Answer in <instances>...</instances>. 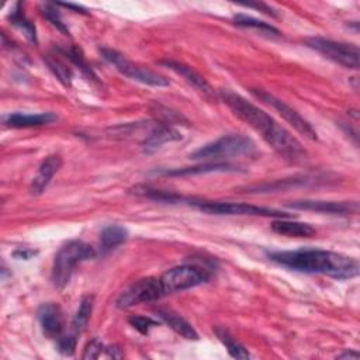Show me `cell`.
Listing matches in <instances>:
<instances>
[{"label": "cell", "mask_w": 360, "mask_h": 360, "mask_svg": "<svg viewBox=\"0 0 360 360\" xmlns=\"http://www.w3.org/2000/svg\"><path fill=\"white\" fill-rule=\"evenodd\" d=\"M47 64L50 66V69L54 72V75L59 79V82L65 86H71L72 82V72L66 68V65L64 62H61L59 59H57L55 57H48L47 58Z\"/></svg>", "instance_id": "484cf974"}, {"label": "cell", "mask_w": 360, "mask_h": 360, "mask_svg": "<svg viewBox=\"0 0 360 360\" xmlns=\"http://www.w3.org/2000/svg\"><path fill=\"white\" fill-rule=\"evenodd\" d=\"M257 152L255 143L239 134L224 136L214 143L206 144L204 147L199 148L196 152L190 155L192 159H224V158H233V157H244V155H254Z\"/></svg>", "instance_id": "277c9868"}, {"label": "cell", "mask_w": 360, "mask_h": 360, "mask_svg": "<svg viewBox=\"0 0 360 360\" xmlns=\"http://www.w3.org/2000/svg\"><path fill=\"white\" fill-rule=\"evenodd\" d=\"M272 229L280 235L293 236V238H311L315 235V228L307 222L287 221V219H276L272 224Z\"/></svg>", "instance_id": "d6986e66"}, {"label": "cell", "mask_w": 360, "mask_h": 360, "mask_svg": "<svg viewBox=\"0 0 360 360\" xmlns=\"http://www.w3.org/2000/svg\"><path fill=\"white\" fill-rule=\"evenodd\" d=\"M9 19H10L12 24H15L19 30H22V31L24 33V36H26L31 43L37 44V31H36V27H34V24H33L30 20H27L26 15H24L23 10H22V5H20V3H17V5L15 6V9L12 10Z\"/></svg>", "instance_id": "cb8c5ba5"}, {"label": "cell", "mask_w": 360, "mask_h": 360, "mask_svg": "<svg viewBox=\"0 0 360 360\" xmlns=\"http://www.w3.org/2000/svg\"><path fill=\"white\" fill-rule=\"evenodd\" d=\"M36 255H37V251H33V250H29V248H20V250L13 252V257L16 259H24V261H29Z\"/></svg>", "instance_id": "4dcf8cb0"}, {"label": "cell", "mask_w": 360, "mask_h": 360, "mask_svg": "<svg viewBox=\"0 0 360 360\" xmlns=\"http://www.w3.org/2000/svg\"><path fill=\"white\" fill-rule=\"evenodd\" d=\"M58 6H64V8H66V9H72V10H73V12H76V13H86L83 8L76 6V5H71V3H58Z\"/></svg>", "instance_id": "836d02e7"}, {"label": "cell", "mask_w": 360, "mask_h": 360, "mask_svg": "<svg viewBox=\"0 0 360 360\" xmlns=\"http://www.w3.org/2000/svg\"><path fill=\"white\" fill-rule=\"evenodd\" d=\"M100 52H101V57L110 65H113L120 73L124 75L126 78H129L131 80L140 82V83L147 85V86H155V87L169 86V80L165 76H162L159 73H155V72L130 61L122 52H118V51L111 50V48H101Z\"/></svg>", "instance_id": "8992f818"}, {"label": "cell", "mask_w": 360, "mask_h": 360, "mask_svg": "<svg viewBox=\"0 0 360 360\" xmlns=\"http://www.w3.org/2000/svg\"><path fill=\"white\" fill-rule=\"evenodd\" d=\"M235 168L229 164L222 162H214V164H206L194 168H183V169H172V171H162L161 175L165 176H189V175H201V173H210V172H226L233 171Z\"/></svg>", "instance_id": "ffe728a7"}, {"label": "cell", "mask_w": 360, "mask_h": 360, "mask_svg": "<svg viewBox=\"0 0 360 360\" xmlns=\"http://www.w3.org/2000/svg\"><path fill=\"white\" fill-rule=\"evenodd\" d=\"M129 238V232L124 226L122 225H108L106 226L101 233H100V241H99V248L100 252L108 254L117 247L123 245Z\"/></svg>", "instance_id": "2e32d148"}, {"label": "cell", "mask_w": 360, "mask_h": 360, "mask_svg": "<svg viewBox=\"0 0 360 360\" xmlns=\"http://www.w3.org/2000/svg\"><path fill=\"white\" fill-rule=\"evenodd\" d=\"M57 5H51V3H47L44 8H43V15L44 17L54 26L57 27V30H59L64 36H69V30L68 27L65 26L58 9Z\"/></svg>", "instance_id": "4316f807"}, {"label": "cell", "mask_w": 360, "mask_h": 360, "mask_svg": "<svg viewBox=\"0 0 360 360\" xmlns=\"http://www.w3.org/2000/svg\"><path fill=\"white\" fill-rule=\"evenodd\" d=\"M219 97L239 120H243L247 126L261 134L280 157L290 162H301L305 159L307 152L301 143L266 111L229 89L219 90Z\"/></svg>", "instance_id": "6da1fadb"}, {"label": "cell", "mask_w": 360, "mask_h": 360, "mask_svg": "<svg viewBox=\"0 0 360 360\" xmlns=\"http://www.w3.org/2000/svg\"><path fill=\"white\" fill-rule=\"evenodd\" d=\"M182 140V136L179 131H176L172 127L168 126H161L157 127L143 143V148L145 152H154L158 148H161L166 143L172 141H179Z\"/></svg>", "instance_id": "ac0fdd59"}, {"label": "cell", "mask_w": 360, "mask_h": 360, "mask_svg": "<svg viewBox=\"0 0 360 360\" xmlns=\"http://www.w3.org/2000/svg\"><path fill=\"white\" fill-rule=\"evenodd\" d=\"M106 352H107V356L113 357V359H122L124 356L123 350L120 349L118 346H110V347L106 349Z\"/></svg>", "instance_id": "d6a6232c"}, {"label": "cell", "mask_w": 360, "mask_h": 360, "mask_svg": "<svg viewBox=\"0 0 360 360\" xmlns=\"http://www.w3.org/2000/svg\"><path fill=\"white\" fill-rule=\"evenodd\" d=\"M252 94L258 99H261L264 103H266L268 106H271L273 110H276L286 122L297 131L300 133L301 136H304L305 138L311 140V141H317L318 137H317V131L312 129V126L307 122V120L300 114L297 113L293 107H290L287 103H285L283 100L275 97L273 94L271 93H266L264 90H259V89H252L251 90Z\"/></svg>", "instance_id": "30bf717a"}, {"label": "cell", "mask_w": 360, "mask_h": 360, "mask_svg": "<svg viewBox=\"0 0 360 360\" xmlns=\"http://www.w3.org/2000/svg\"><path fill=\"white\" fill-rule=\"evenodd\" d=\"M59 52H61L62 55H65L69 61H72L75 65H78V66L80 68V71H82L89 79H92V80H96V79H97L96 75L93 73L92 68L86 64L83 55L80 54V51H79L78 48L72 47V48H69V50H59Z\"/></svg>", "instance_id": "d4e9b609"}, {"label": "cell", "mask_w": 360, "mask_h": 360, "mask_svg": "<svg viewBox=\"0 0 360 360\" xmlns=\"http://www.w3.org/2000/svg\"><path fill=\"white\" fill-rule=\"evenodd\" d=\"M94 257H96L94 248L83 241H71L65 244L58 251L54 259V266L51 273L52 285L57 289H64L69 283L75 268L79 264L87 259H92Z\"/></svg>", "instance_id": "3957f363"}, {"label": "cell", "mask_w": 360, "mask_h": 360, "mask_svg": "<svg viewBox=\"0 0 360 360\" xmlns=\"http://www.w3.org/2000/svg\"><path fill=\"white\" fill-rule=\"evenodd\" d=\"M57 115L52 113H10L3 117V123L10 129H31L54 123Z\"/></svg>", "instance_id": "4fadbf2b"}, {"label": "cell", "mask_w": 360, "mask_h": 360, "mask_svg": "<svg viewBox=\"0 0 360 360\" xmlns=\"http://www.w3.org/2000/svg\"><path fill=\"white\" fill-rule=\"evenodd\" d=\"M93 304H94V297L93 296H87V297L82 298V301L79 304V308H78V311H76V314L72 319V325H71L72 326V333L79 336L86 329V326L90 321V317H92V312H93Z\"/></svg>", "instance_id": "44dd1931"}, {"label": "cell", "mask_w": 360, "mask_h": 360, "mask_svg": "<svg viewBox=\"0 0 360 360\" xmlns=\"http://www.w3.org/2000/svg\"><path fill=\"white\" fill-rule=\"evenodd\" d=\"M247 8H254V9H259V10H262L264 13H266V15H269V16H272V17H278V13L271 8V6H268V5H264V3H257V5H245Z\"/></svg>", "instance_id": "1f68e13d"}, {"label": "cell", "mask_w": 360, "mask_h": 360, "mask_svg": "<svg viewBox=\"0 0 360 360\" xmlns=\"http://www.w3.org/2000/svg\"><path fill=\"white\" fill-rule=\"evenodd\" d=\"M211 275L206 268L197 265H180L166 271L161 278L165 294L185 291L201 286L210 280Z\"/></svg>", "instance_id": "52a82bcc"}, {"label": "cell", "mask_w": 360, "mask_h": 360, "mask_svg": "<svg viewBox=\"0 0 360 360\" xmlns=\"http://www.w3.org/2000/svg\"><path fill=\"white\" fill-rule=\"evenodd\" d=\"M214 332L232 357H235V359H250L251 357V353L247 350V347L239 343L225 328H215Z\"/></svg>", "instance_id": "603a6c76"}, {"label": "cell", "mask_w": 360, "mask_h": 360, "mask_svg": "<svg viewBox=\"0 0 360 360\" xmlns=\"http://www.w3.org/2000/svg\"><path fill=\"white\" fill-rule=\"evenodd\" d=\"M157 315L166 324L169 325L176 333H179L180 336L189 339V340H197L199 335L196 332V329L185 319L182 318L179 314H176L172 310H165L161 308L157 311Z\"/></svg>", "instance_id": "e0dca14e"}, {"label": "cell", "mask_w": 360, "mask_h": 360, "mask_svg": "<svg viewBox=\"0 0 360 360\" xmlns=\"http://www.w3.org/2000/svg\"><path fill=\"white\" fill-rule=\"evenodd\" d=\"M162 283L158 278H144L133 283L115 301L118 308H131L140 304H148L165 297Z\"/></svg>", "instance_id": "9c48e42d"}, {"label": "cell", "mask_w": 360, "mask_h": 360, "mask_svg": "<svg viewBox=\"0 0 360 360\" xmlns=\"http://www.w3.org/2000/svg\"><path fill=\"white\" fill-rule=\"evenodd\" d=\"M103 350H104L103 342L94 338V339H92V340L85 346V350H83L82 357H83V359H97V357H100V354L103 353Z\"/></svg>", "instance_id": "f546056e"}, {"label": "cell", "mask_w": 360, "mask_h": 360, "mask_svg": "<svg viewBox=\"0 0 360 360\" xmlns=\"http://www.w3.org/2000/svg\"><path fill=\"white\" fill-rule=\"evenodd\" d=\"M357 357H359V353L357 352H352V350H346L345 353L338 356V359H357Z\"/></svg>", "instance_id": "e575fe53"}, {"label": "cell", "mask_w": 360, "mask_h": 360, "mask_svg": "<svg viewBox=\"0 0 360 360\" xmlns=\"http://www.w3.org/2000/svg\"><path fill=\"white\" fill-rule=\"evenodd\" d=\"M180 203H187L203 213L207 214H217V215H259V217H276V218H289L290 214L266 208L258 207L245 203H231V201H211V200H197V199H178Z\"/></svg>", "instance_id": "5b68a950"}, {"label": "cell", "mask_w": 360, "mask_h": 360, "mask_svg": "<svg viewBox=\"0 0 360 360\" xmlns=\"http://www.w3.org/2000/svg\"><path fill=\"white\" fill-rule=\"evenodd\" d=\"M233 23L238 26V27H243V29H252V30H257L259 31L261 34H266L269 37H280V31L273 27L272 24L266 23V22H262V20H258V19H254L251 16H245V15H236L233 17Z\"/></svg>", "instance_id": "7402d4cb"}, {"label": "cell", "mask_w": 360, "mask_h": 360, "mask_svg": "<svg viewBox=\"0 0 360 360\" xmlns=\"http://www.w3.org/2000/svg\"><path fill=\"white\" fill-rule=\"evenodd\" d=\"M294 210L304 211H315L322 214H336V215H347L357 213V203L347 201H321V200H300L287 204Z\"/></svg>", "instance_id": "8fae6325"}, {"label": "cell", "mask_w": 360, "mask_h": 360, "mask_svg": "<svg viewBox=\"0 0 360 360\" xmlns=\"http://www.w3.org/2000/svg\"><path fill=\"white\" fill-rule=\"evenodd\" d=\"M37 315L44 335L50 339H59L64 331V314L61 307L55 303L43 304L38 308Z\"/></svg>", "instance_id": "7c38bea8"}, {"label": "cell", "mask_w": 360, "mask_h": 360, "mask_svg": "<svg viewBox=\"0 0 360 360\" xmlns=\"http://www.w3.org/2000/svg\"><path fill=\"white\" fill-rule=\"evenodd\" d=\"M61 166H62V158L59 155L47 157L44 162L40 165L38 172L30 185V192L33 194H41L48 187V185L51 183L57 172L61 169Z\"/></svg>", "instance_id": "5bb4252c"}, {"label": "cell", "mask_w": 360, "mask_h": 360, "mask_svg": "<svg viewBox=\"0 0 360 360\" xmlns=\"http://www.w3.org/2000/svg\"><path fill=\"white\" fill-rule=\"evenodd\" d=\"M129 321H130L131 326L134 329H137L138 332H141L143 335H147L151 328L158 325V322L155 319H152L150 317H143V315H134Z\"/></svg>", "instance_id": "83f0119b"}, {"label": "cell", "mask_w": 360, "mask_h": 360, "mask_svg": "<svg viewBox=\"0 0 360 360\" xmlns=\"http://www.w3.org/2000/svg\"><path fill=\"white\" fill-rule=\"evenodd\" d=\"M307 45L326 59L342 65L347 69H359V48L353 44L333 41L322 37H312L307 40Z\"/></svg>", "instance_id": "ba28073f"}, {"label": "cell", "mask_w": 360, "mask_h": 360, "mask_svg": "<svg viewBox=\"0 0 360 360\" xmlns=\"http://www.w3.org/2000/svg\"><path fill=\"white\" fill-rule=\"evenodd\" d=\"M76 343H78V335L75 333H68L65 336H61L58 340V349L62 354L65 356H72L75 353L76 349Z\"/></svg>", "instance_id": "f1b7e54d"}, {"label": "cell", "mask_w": 360, "mask_h": 360, "mask_svg": "<svg viewBox=\"0 0 360 360\" xmlns=\"http://www.w3.org/2000/svg\"><path fill=\"white\" fill-rule=\"evenodd\" d=\"M162 64L166 65L168 68H171L178 75H180L189 85H192L200 93H203V94H211L213 93V87L206 80V78L203 75H200L197 71H194L192 66H189L186 64H182V62H178V61H165Z\"/></svg>", "instance_id": "9a60e30c"}, {"label": "cell", "mask_w": 360, "mask_h": 360, "mask_svg": "<svg viewBox=\"0 0 360 360\" xmlns=\"http://www.w3.org/2000/svg\"><path fill=\"white\" fill-rule=\"evenodd\" d=\"M269 259L296 272L308 275H325L338 280L353 279L359 275L357 259L324 250L272 252L269 254Z\"/></svg>", "instance_id": "7a4b0ae2"}]
</instances>
